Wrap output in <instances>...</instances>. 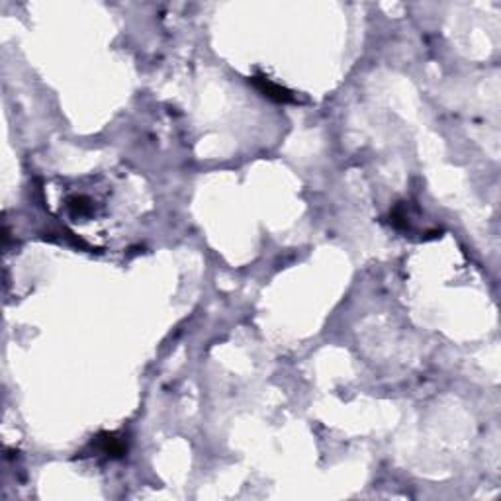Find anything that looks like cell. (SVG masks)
I'll return each instance as SVG.
<instances>
[{
    "label": "cell",
    "instance_id": "1",
    "mask_svg": "<svg viewBox=\"0 0 501 501\" xmlns=\"http://www.w3.org/2000/svg\"><path fill=\"white\" fill-rule=\"evenodd\" d=\"M253 84L257 86L260 94H265L266 98L274 100V102H284V104L286 102H296L294 94L288 88L276 84L270 79H266V76H253Z\"/></svg>",
    "mask_w": 501,
    "mask_h": 501
}]
</instances>
